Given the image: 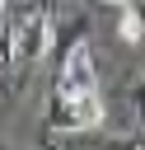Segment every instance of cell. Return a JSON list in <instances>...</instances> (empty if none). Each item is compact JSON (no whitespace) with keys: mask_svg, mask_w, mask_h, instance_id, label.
<instances>
[{"mask_svg":"<svg viewBox=\"0 0 145 150\" xmlns=\"http://www.w3.org/2000/svg\"><path fill=\"white\" fill-rule=\"evenodd\" d=\"M131 108H136V122H145V75L131 80Z\"/></svg>","mask_w":145,"mask_h":150,"instance_id":"obj_5","label":"cell"},{"mask_svg":"<svg viewBox=\"0 0 145 150\" xmlns=\"http://www.w3.org/2000/svg\"><path fill=\"white\" fill-rule=\"evenodd\" d=\"M94 89H98L94 52H89V42L80 38V42L65 52V61H61V75H56V94H94Z\"/></svg>","mask_w":145,"mask_h":150,"instance_id":"obj_3","label":"cell"},{"mask_svg":"<svg viewBox=\"0 0 145 150\" xmlns=\"http://www.w3.org/2000/svg\"><path fill=\"white\" fill-rule=\"evenodd\" d=\"M117 38L122 42H145V0L117 9Z\"/></svg>","mask_w":145,"mask_h":150,"instance_id":"obj_4","label":"cell"},{"mask_svg":"<svg viewBox=\"0 0 145 150\" xmlns=\"http://www.w3.org/2000/svg\"><path fill=\"white\" fill-rule=\"evenodd\" d=\"M51 127L56 131H98L103 127V98L94 94H56L51 89Z\"/></svg>","mask_w":145,"mask_h":150,"instance_id":"obj_2","label":"cell"},{"mask_svg":"<svg viewBox=\"0 0 145 150\" xmlns=\"http://www.w3.org/2000/svg\"><path fill=\"white\" fill-rule=\"evenodd\" d=\"M103 5H117V9H122V5H140V0H103Z\"/></svg>","mask_w":145,"mask_h":150,"instance_id":"obj_7","label":"cell"},{"mask_svg":"<svg viewBox=\"0 0 145 150\" xmlns=\"http://www.w3.org/2000/svg\"><path fill=\"white\" fill-rule=\"evenodd\" d=\"M103 150H145V141H136V136H112V141H103Z\"/></svg>","mask_w":145,"mask_h":150,"instance_id":"obj_6","label":"cell"},{"mask_svg":"<svg viewBox=\"0 0 145 150\" xmlns=\"http://www.w3.org/2000/svg\"><path fill=\"white\" fill-rule=\"evenodd\" d=\"M51 38H56V19H51V9H47V5L23 9L19 23H14V61H42L47 47H51Z\"/></svg>","mask_w":145,"mask_h":150,"instance_id":"obj_1","label":"cell"},{"mask_svg":"<svg viewBox=\"0 0 145 150\" xmlns=\"http://www.w3.org/2000/svg\"><path fill=\"white\" fill-rule=\"evenodd\" d=\"M0 5H5V0H0Z\"/></svg>","mask_w":145,"mask_h":150,"instance_id":"obj_8","label":"cell"}]
</instances>
